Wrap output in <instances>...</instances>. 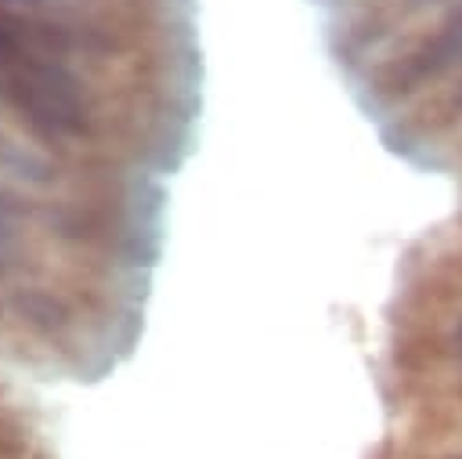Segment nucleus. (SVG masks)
<instances>
[{
	"label": "nucleus",
	"instance_id": "nucleus-1",
	"mask_svg": "<svg viewBox=\"0 0 462 459\" xmlns=\"http://www.w3.org/2000/svg\"><path fill=\"white\" fill-rule=\"evenodd\" d=\"M458 69H462V0L401 33L383 54H375L346 83L357 108L372 123H383L393 112L408 108L426 90L451 80Z\"/></svg>",
	"mask_w": 462,
	"mask_h": 459
},
{
	"label": "nucleus",
	"instance_id": "nucleus-2",
	"mask_svg": "<svg viewBox=\"0 0 462 459\" xmlns=\"http://www.w3.org/2000/svg\"><path fill=\"white\" fill-rule=\"evenodd\" d=\"M458 0H346L325 18V47L336 69L350 80L375 54H383L401 33L422 18L440 14Z\"/></svg>",
	"mask_w": 462,
	"mask_h": 459
},
{
	"label": "nucleus",
	"instance_id": "nucleus-3",
	"mask_svg": "<svg viewBox=\"0 0 462 459\" xmlns=\"http://www.w3.org/2000/svg\"><path fill=\"white\" fill-rule=\"evenodd\" d=\"M375 126H379V141L390 155L422 170L430 148L462 130V69Z\"/></svg>",
	"mask_w": 462,
	"mask_h": 459
},
{
	"label": "nucleus",
	"instance_id": "nucleus-4",
	"mask_svg": "<svg viewBox=\"0 0 462 459\" xmlns=\"http://www.w3.org/2000/svg\"><path fill=\"white\" fill-rule=\"evenodd\" d=\"M0 459H58L40 401L0 376Z\"/></svg>",
	"mask_w": 462,
	"mask_h": 459
},
{
	"label": "nucleus",
	"instance_id": "nucleus-5",
	"mask_svg": "<svg viewBox=\"0 0 462 459\" xmlns=\"http://www.w3.org/2000/svg\"><path fill=\"white\" fill-rule=\"evenodd\" d=\"M433 394H440L444 401H451L455 408H462V369H448V372H430Z\"/></svg>",
	"mask_w": 462,
	"mask_h": 459
},
{
	"label": "nucleus",
	"instance_id": "nucleus-6",
	"mask_svg": "<svg viewBox=\"0 0 462 459\" xmlns=\"http://www.w3.org/2000/svg\"><path fill=\"white\" fill-rule=\"evenodd\" d=\"M451 224H455V228H462V206L455 210V217H451Z\"/></svg>",
	"mask_w": 462,
	"mask_h": 459
},
{
	"label": "nucleus",
	"instance_id": "nucleus-7",
	"mask_svg": "<svg viewBox=\"0 0 462 459\" xmlns=\"http://www.w3.org/2000/svg\"><path fill=\"white\" fill-rule=\"evenodd\" d=\"M455 296H462V289H458V293H455Z\"/></svg>",
	"mask_w": 462,
	"mask_h": 459
}]
</instances>
